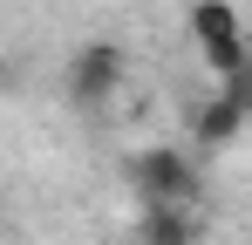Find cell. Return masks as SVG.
I'll return each mask as SVG.
<instances>
[{
    "instance_id": "1",
    "label": "cell",
    "mask_w": 252,
    "mask_h": 245,
    "mask_svg": "<svg viewBox=\"0 0 252 245\" xmlns=\"http://www.w3.org/2000/svg\"><path fill=\"white\" fill-rule=\"evenodd\" d=\"M129 184H136L143 204H198V198H205L198 157H184V150H170V143L136 150V157H129Z\"/></svg>"
},
{
    "instance_id": "2",
    "label": "cell",
    "mask_w": 252,
    "mask_h": 245,
    "mask_svg": "<svg viewBox=\"0 0 252 245\" xmlns=\"http://www.w3.org/2000/svg\"><path fill=\"white\" fill-rule=\"evenodd\" d=\"M191 41H198L211 75H232L239 61H252V41L239 28V14H232V0H198L191 7Z\"/></svg>"
},
{
    "instance_id": "3",
    "label": "cell",
    "mask_w": 252,
    "mask_h": 245,
    "mask_svg": "<svg viewBox=\"0 0 252 245\" xmlns=\"http://www.w3.org/2000/svg\"><path fill=\"white\" fill-rule=\"evenodd\" d=\"M123 48L116 41H82L75 55H68V102L75 109H102L116 89H123Z\"/></svg>"
},
{
    "instance_id": "4",
    "label": "cell",
    "mask_w": 252,
    "mask_h": 245,
    "mask_svg": "<svg viewBox=\"0 0 252 245\" xmlns=\"http://www.w3.org/2000/svg\"><path fill=\"white\" fill-rule=\"evenodd\" d=\"M205 218L198 204H143L136 211V245H198Z\"/></svg>"
},
{
    "instance_id": "5",
    "label": "cell",
    "mask_w": 252,
    "mask_h": 245,
    "mask_svg": "<svg viewBox=\"0 0 252 245\" xmlns=\"http://www.w3.org/2000/svg\"><path fill=\"white\" fill-rule=\"evenodd\" d=\"M184 129H191V143H198V150H218V143H232V136L246 129V109L218 89V95H205V102H191V109H184Z\"/></svg>"
},
{
    "instance_id": "6",
    "label": "cell",
    "mask_w": 252,
    "mask_h": 245,
    "mask_svg": "<svg viewBox=\"0 0 252 245\" xmlns=\"http://www.w3.org/2000/svg\"><path fill=\"white\" fill-rule=\"evenodd\" d=\"M218 82H225V95H232V102H239V109L252 116V61H239L232 75H218Z\"/></svg>"
}]
</instances>
